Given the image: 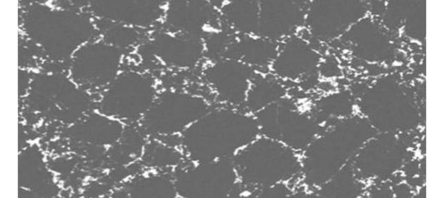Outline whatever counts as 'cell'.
Segmentation results:
<instances>
[{"instance_id": "cell-1", "label": "cell", "mask_w": 444, "mask_h": 198, "mask_svg": "<svg viewBox=\"0 0 444 198\" xmlns=\"http://www.w3.org/2000/svg\"><path fill=\"white\" fill-rule=\"evenodd\" d=\"M259 133L255 116L221 108L210 110L183 131L181 145L194 163L232 158Z\"/></svg>"}, {"instance_id": "cell-2", "label": "cell", "mask_w": 444, "mask_h": 198, "mask_svg": "<svg viewBox=\"0 0 444 198\" xmlns=\"http://www.w3.org/2000/svg\"><path fill=\"white\" fill-rule=\"evenodd\" d=\"M232 159L239 183L258 190L282 183L298 168L289 149L264 136L257 137Z\"/></svg>"}, {"instance_id": "cell-3", "label": "cell", "mask_w": 444, "mask_h": 198, "mask_svg": "<svg viewBox=\"0 0 444 198\" xmlns=\"http://www.w3.org/2000/svg\"><path fill=\"white\" fill-rule=\"evenodd\" d=\"M210 110L200 96L178 91H167L155 98L142 117L146 131L162 136L182 133Z\"/></svg>"}, {"instance_id": "cell-4", "label": "cell", "mask_w": 444, "mask_h": 198, "mask_svg": "<svg viewBox=\"0 0 444 198\" xmlns=\"http://www.w3.org/2000/svg\"><path fill=\"white\" fill-rule=\"evenodd\" d=\"M24 26L33 39L42 43H67L73 46L89 38L95 31L89 18L70 11L53 10L40 4L26 12Z\"/></svg>"}, {"instance_id": "cell-5", "label": "cell", "mask_w": 444, "mask_h": 198, "mask_svg": "<svg viewBox=\"0 0 444 198\" xmlns=\"http://www.w3.org/2000/svg\"><path fill=\"white\" fill-rule=\"evenodd\" d=\"M232 158L197 163L180 170L173 177L178 197L218 198L234 194L240 183Z\"/></svg>"}, {"instance_id": "cell-6", "label": "cell", "mask_w": 444, "mask_h": 198, "mask_svg": "<svg viewBox=\"0 0 444 198\" xmlns=\"http://www.w3.org/2000/svg\"><path fill=\"white\" fill-rule=\"evenodd\" d=\"M155 98L151 78L127 72L117 75L109 85L101 104V112L116 119H137L144 116Z\"/></svg>"}, {"instance_id": "cell-7", "label": "cell", "mask_w": 444, "mask_h": 198, "mask_svg": "<svg viewBox=\"0 0 444 198\" xmlns=\"http://www.w3.org/2000/svg\"><path fill=\"white\" fill-rule=\"evenodd\" d=\"M263 136L289 146H304L311 138L314 127L306 119L292 111L282 99L255 114Z\"/></svg>"}, {"instance_id": "cell-8", "label": "cell", "mask_w": 444, "mask_h": 198, "mask_svg": "<svg viewBox=\"0 0 444 198\" xmlns=\"http://www.w3.org/2000/svg\"><path fill=\"white\" fill-rule=\"evenodd\" d=\"M255 75L253 68L229 58L216 60L203 72L205 81L219 98L232 106L244 104Z\"/></svg>"}, {"instance_id": "cell-9", "label": "cell", "mask_w": 444, "mask_h": 198, "mask_svg": "<svg viewBox=\"0 0 444 198\" xmlns=\"http://www.w3.org/2000/svg\"><path fill=\"white\" fill-rule=\"evenodd\" d=\"M219 15L210 1H170L165 6L164 19L169 31L202 37L220 31Z\"/></svg>"}, {"instance_id": "cell-10", "label": "cell", "mask_w": 444, "mask_h": 198, "mask_svg": "<svg viewBox=\"0 0 444 198\" xmlns=\"http://www.w3.org/2000/svg\"><path fill=\"white\" fill-rule=\"evenodd\" d=\"M151 44L160 61L177 69L195 67L205 53L201 36L169 30L157 34Z\"/></svg>"}, {"instance_id": "cell-11", "label": "cell", "mask_w": 444, "mask_h": 198, "mask_svg": "<svg viewBox=\"0 0 444 198\" xmlns=\"http://www.w3.org/2000/svg\"><path fill=\"white\" fill-rule=\"evenodd\" d=\"M166 2L161 1H94L91 10L97 17L130 27H149L164 18Z\"/></svg>"}, {"instance_id": "cell-12", "label": "cell", "mask_w": 444, "mask_h": 198, "mask_svg": "<svg viewBox=\"0 0 444 198\" xmlns=\"http://www.w3.org/2000/svg\"><path fill=\"white\" fill-rule=\"evenodd\" d=\"M259 21L256 36L275 41L291 33L302 22V8L296 2L259 1Z\"/></svg>"}, {"instance_id": "cell-13", "label": "cell", "mask_w": 444, "mask_h": 198, "mask_svg": "<svg viewBox=\"0 0 444 198\" xmlns=\"http://www.w3.org/2000/svg\"><path fill=\"white\" fill-rule=\"evenodd\" d=\"M278 52L274 41L253 35H241L231 42L223 58L239 60L250 67L271 66Z\"/></svg>"}, {"instance_id": "cell-14", "label": "cell", "mask_w": 444, "mask_h": 198, "mask_svg": "<svg viewBox=\"0 0 444 198\" xmlns=\"http://www.w3.org/2000/svg\"><path fill=\"white\" fill-rule=\"evenodd\" d=\"M87 80L103 86L110 85L117 76L121 61L119 49L105 42L87 47Z\"/></svg>"}, {"instance_id": "cell-15", "label": "cell", "mask_w": 444, "mask_h": 198, "mask_svg": "<svg viewBox=\"0 0 444 198\" xmlns=\"http://www.w3.org/2000/svg\"><path fill=\"white\" fill-rule=\"evenodd\" d=\"M316 61V55L304 42L291 39L278 49L271 69L280 77L295 79L311 69Z\"/></svg>"}, {"instance_id": "cell-16", "label": "cell", "mask_w": 444, "mask_h": 198, "mask_svg": "<svg viewBox=\"0 0 444 198\" xmlns=\"http://www.w3.org/2000/svg\"><path fill=\"white\" fill-rule=\"evenodd\" d=\"M220 15L241 35L256 36L259 21V1H223Z\"/></svg>"}, {"instance_id": "cell-17", "label": "cell", "mask_w": 444, "mask_h": 198, "mask_svg": "<svg viewBox=\"0 0 444 198\" xmlns=\"http://www.w3.org/2000/svg\"><path fill=\"white\" fill-rule=\"evenodd\" d=\"M284 94L283 87L275 79L255 74L247 93L244 105L255 114L282 99Z\"/></svg>"}, {"instance_id": "cell-18", "label": "cell", "mask_w": 444, "mask_h": 198, "mask_svg": "<svg viewBox=\"0 0 444 198\" xmlns=\"http://www.w3.org/2000/svg\"><path fill=\"white\" fill-rule=\"evenodd\" d=\"M132 195L136 197H176L173 178L164 176H149L139 179L132 186Z\"/></svg>"}, {"instance_id": "cell-19", "label": "cell", "mask_w": 444, "mask_h": 198, "mask_svg": "<svg viewBox=\"0 0 444 198\" xmlns=\"http://www.w3.org/2000/svg\"><path fill=\"white\" fill-rule=\"evenodd\" d=\"M143 153L146 163L160 167L178 166L182 159V154L177 148L155 141L146 145Z\"/></svg>"}, {"instance_id": "cell-20", "label": "cell", "mask_w": 444, "mask_h": 198, "mask_svg": "<svg viewBox=\"0 0 444 198\" xmlns=\"http://www.w3.org/2000/svg\"><path fill=\"white\" fill-rule=\"evenodd\" d=\"M137 40V33L134 28L115 24L107 30L104 42L119 49L133 44Z\"/></svg>"}]
</instances>
